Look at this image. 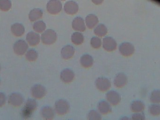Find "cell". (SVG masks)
<instances>
[{"mask_svg":"<svg viewBox=\"0 0 160 120\" xmlns=\"http://www.w3.org/2000/svg\"><path fill=\"white\" fill-rule=\"evenodd\" d=\"M37 103L35 100L29 99L27 100L23 109L22 110V117L24 119L31 117L34 111L37 108Z\"/></svg>","mask_w":160,"mask_h":120,"instance_id":"cell-1","label":"cell"},{"mask_svg":"<svg viewBox=\"0 0 160 120\" xmlns=\"http://www.w3.org/2000/svg\"><path fill=\"white\" fill-rule=\"evenodd\" d=\"M57 39V34L52 30H47L41 36L42 42L46 45H51L53 44Z\"/></svg>","mask_w":160,"mask_h":120,"instance_id":"cell-2","label":"cell"},{"mask_svg":"<svg viewBox=\"0 0 160 120\" xmlns=\"http://www.w3.org/2000/svg\"><path fill=\"white\" fill-rule=\"evenodd\" d=\"M62 6V3L59 0H51L47 6L48 12L52 15H56L61 12Z\"/></svg>","mask_w":160,"mask_h":120,"instance_id":"cell-3","label":"cell"},{"mask_svg":"<svg viewBox=\"0 0 160 120\" xmlns=\"http://www.w3.org/2000/svg\"><path fill=\"white\" fill-rule=\"evenodd\" d=\"M55 109L58 115L60 116L65 115L69 111V104L64 100H59L55 103Z\"/></svg>","mask_w":160,"mask_h":120,"instance_id":"cell-4","label":"cell"},{"mask_svg":"<svg viewBox=\"0 0 160 120\" xmlns=\"http://www.w3.org/2000/svg\"><path fill=\"white\" fill-rule=\"evenodd\" d=\"M28 49V44L24 40L22 39L18 40L13 46L14 52L18 55H23Z\"/></svg>","mask_w":160,"mask_h":120,"instance_id":"cell-5","label":"cell"},{"mask_svg":"<svg viewBox=\"0 0 160 120\" xmlns=\"http://www.w3.org/2000/svg\"><path fill=\"white\" fill-rule=\"evenodd\" d=\"M32 96L37 99L43 98L47 93L46 88L40 85L34 86L31 89Z\"/></svg>","mask_w":160,"mask_h":120,"instance_id":"cell-6","label":"cell"},{"mask_svg":"<svg viewBox=\"0 0 160 120\" xmlns=\"http://www.w3.org/2000/svg\"><path fill=\"white\" fill-rule=\"evenodd\" d=\"M119 51L124 56H130L134 53L135 49L134 46L130 43H122L119 48Z\"/></svg>","mask_w":160,"mask_h":120,"instance_id":"cell-7","label":"cell"},{"mask_svg":"<svg viewBox=\"0 0 160 120\" xmlns=\"http://www.w3.org/2000/svg\"><path fill=\"white\" fill-rule=\"evenodd\" d=\"M8 101L9 104L15 107H18L22 104L24 99L20 93H13L8 97Z\"/></svg>","mask_w":160,"mask_h":120,"instance_id":"cell-8","label":"cell"},{"mask_svg":"<svg viewBox=\"0 0 160 120\" xmlns=\"http://www.w3.org/2000/svg\"><path fill=\"white\" fill-rule=\"evenodd\" d=\"M96 86L99 90L105 91L110 88L111 83L110 80L107 78L101 77L98 78L96 81Z\"/></svg>","mask_w":160,"mask_h":120,"instance_id":"cell-9","label":"cell"},{"mask_svg":"<svg viewBox=\"0 0 160 120\" xmlns=\"http://www.w3.org/2000/svg\"><path fill=\"white\" fill-rule=\"evenodd\" d=\"M66 13L69 15H74L78 11L79 7L78 4L74 1H68L64 6Z\"/></svg>","mask_w":160,"mask_h":120,"instance_id":"cell-10","label":"cell"},{"mask_svg":"<svg viewBox=\"0 0 160 120\" xmlns=\"http://www.w3.org/2000/svg\"><path fill=\"white\" fill-rule=\"evenodd\" d=\"M117 44L116 41L111 37H106L103 39V47L105 50L111 52L116 49Z\"/></svg>","mask_w":160,"mask_h":120,"instance_id":"cell-11","label":"cell"},{"mask_svg":"<svg viewBox=\"0 0 160 120\" xmlns=\"http://www.w3.org/2000/svg\"><path fill=\"white\" fill-rule=\"evenodd\" d=\"M107 101L113 106L117 105L121 101L119 94L115 91H111L106 95Z\"/></svg>","mask_w":160,"mask_h":120,"instance_id":"cell-12","label":"cell"},{"mask_svg":"<svg viewBox=\"0 0 160 120\" xmlns=\"http://www.w3.org/2000/svg\"><path fill=\"white\" fill-rule=\"evenodd\" d=\"M74 73L70 69H65L61 74V79L64 83H71L74 80Z\"/></svg>","mask_w":160,"mask_h":120,"instance_id":"cell-13","label":"cell"},{"mask_svg":"<svg viewBox=\"0 0 160 120\" xmlns=\"http://www.w3.org/2000/svg\"><path fill=\"white\" fill-rule=\"evenodd\" d=\"M26 40L29 45L35 46L40 42V37L38 34L31 32L28 33L26 36Z\"/></svg>","mask_w":160,"mask_h":120,"instance_id":"cell-14","label":"cell"},{"mask_svg":"<svg viewBox=\"0 0 160 120\" xmlns=\"http://www.w3.org/2000/svg\"><path fill=\"white\" fill-rule=\"evenodd\" d=\"M72 27L75 31L84 32L85 30L86 26L83 19L80 17H77L74 19L72 22Z\"/></svg>","mask_w":160,"mask_h":120,"instance_id":"cell-15","label":"cell"},{"mask_svg":"<svg viewBox=\"0 0 160 120\" xmlns=\"http://www.w3.org/2000/svg\"><path fill=\"white\" fill-rule=\"evenodd\" d=\"M41 115L44 119L51 120L54 117V111L50 107L46 106L41 109Z\"/></svg>","mask_w":160,"mask_h":120,"instance_id":"cell-16","label":"cell"},{"mask_svg":"<svg viewBox=\"0 0 160 120\" xmlns=\"http://www.w3.org/2000/svg\"><path fill=\"white\" fill-rule=\"evenodd\" d=\"M75 50L74 47L68 45L63 48L61 52L62 57L65 60H68L73 57L75 54Z\"/></svg>","mask_w":160,"mask_h":120,"instance_id":"cell-17","label":"cell"},{"mask_svg":"<svg viewBox=\"0 0 160 120\" xmlns=\"http://www.w3.org/2000/svg\"><path fill=\"white\" fill-rule=\"evenodd\" d=\"M128 83V78L126 75L119 73L116 76L114 80V85L118 88H122Z\"/></svg>","mask_w":160,"mask_h":120,"instance_id":"cell-18","label":"cell"},{"mask_svg":"<svg viewBox=\"0 0 160 120\" xmlns=\"http://www.w3.org/2000/svg\"><path fill=\"white\" fill-rule=\"evenodd\" d=\"M12 34L17 37L22 36L25 32V29L22 24L19 23L13 24L11 27Z\"/></svg>","mask_w":160,"mask_h":120,"instance_id":"cell-19","label":"cell"},{"mask_svg":"<svg viewBox=\"0 0 160 120\" xmlns=\"http://www.w3.org/2000/svg\"><path fill=\"white\" fill-rule=\"evenodd\" d=\"M86 23L88 28L93 29L98 23V19L96 15L90 14L86 18Z\"/></svg>","mask_w":160,"mask_h":120,"instance_id":"cell-20","label":"cell"},{"mask_svg":"<svg viewBox=\"0 0 160 120\" xmlns=\"http://www.w3.org/2000/svg\"><path fill=\"white\" fill-rule=\"evenodd\" d=\"M98 109L100 113L102 115H106L112 112V107L108 103L105 101H102L98 105Z\"/></svg>","mask_w":160,"mask_h":120,"instance_id":"cell-21","label":"cell"},{"mask_svg":"<svg viewBox=\"0 0 160 120\" xmlns=\"http://www.w3.org/2000/svg\"><path fill=\"white\" fill-rule=\"evenodd\" d=\"M131 109L134 113L143 112L145 109V104L141 101H134L131 105Z\"/></svg>","mask_w":160,"mask_h":120,"instance_id":"cell-22","label":"cell"},{"mask_svg":"<svg viewBox=\"0 0 160 120\" xmlns=\"http://www.w3.org/2000/svg\"><path fill=\"white\" fill-rule=\"evenodd\" d=\"M43 16V12L39 8H34L30 11L29 15V19L32 22L35 21L41 18Z\"/></svg>","mask_w":160,"mask_h":120,"instance_id":"cell-23","label":"cell"},{"mask_svg":"<svg viewBox=\"0 0 160 120\" xmlns=\"http://www.w3.org/2000/svg\"><path fill=\"white\" fill-rule=\"evenodd\" d=\"M93 61L94 60L92 56L88 55H85L81 57V64L84 68H88L91 67L93 65Z\"/></svg>","mask_w":160,"mask_h":120,"instance_id":"cell-24","label":"cell"},{"mask_svg":"<svg viewBox=\"0 0 160 120\" xmlns=\"http://www.w3.org/2000/svg\"><path fill=\"white\" fill-rule=\"evenodd\" d=\"M108 32V30L104 24H100L95 28L94 33L99 37H103L105 36Z\"/></svg>","mask_w":160,"mask_h":120,"instance_id":"cell-25","label":"cell"},{"mask_svg":"<svg viewBox=\"0 0 160 120\" xmlns=\"http://www.w3.org/2000/svg\"><path fill=\"white\" fill-rule=\"evenodd\" d=\"M71 40L75 45H81L84 41L83 36L81 33H75L71 37Z\"/></svg>","mask_w":160,"mask_h":120,"instance_id":"cell-26","label":"cell"},{"mask_svg":"<svg viewBox=\"0 0 160 120\" xmlns=\"http://www.w3.org/2000/svg\"><path fill=\"white\" fill-rule=\"evenodd\" d=\"M33 27L36 32L38 33H41L44 32L46 29V23L42 21H39L34 23Z\"/></svg>","mask_w":160,"mask_h":120,"instance_id":"cell-27","label":"cell"},{"mask_svg":"<svg viewBox=\"0 0 160 120\" xmlns=\"http://www.w3.org/2000/svg\"><path fill=\"white\" fill-rule=\"evenodd\" d=\"M25 57L27 60L30 61H35L38 57V54L36 51L31 50L26 53Z\"/></svg>","mask_w":160,"mask_h":120,"instance_id":"cell-28","label":"cell"},{"mask_svg":"<svg viewBox=\"0 0 160 120\" xmlns=\"http://www.w3.org/2000/svg\"><path fill=\"white\" fill-rule=\"evenodd\" d=\"M12 6L10 0H0V9L3 11H8Z\"/></svg>","mask_w":160,"mask_h":120,"instance_id":"cell-29","label":"cell"},{"mask_svg":"<svg viewBox=\"0 0 160 120\" xmlns=\"http://www.w3.org/2000/svg\"><path fill=\"white\" fill-rule=\"evenodd\" d=\"M150 100L153 103H160V91L155 90L152 91L150 95Z\"/></svg>","mask_w":160,"mask_h":120,"instance_id":"cell-30","label":"cell"},{"mask_svg":"<svg viewBox=\"0 0 160 120\" xmlns=\"http://www.w3.org/2000/svg\"><path fill=\"white\" fill-rule=\"evenodd\" d=\"M149 112L153 116H158L160 115V105L153 104L149 107Z\"/></svg>","mask_w":160,"mask_h":120,"instance_id":"cell-31","label":"cell"},{"mask_svg":"<svg viewBox=\"0 0 160 120\" xmlns=\"http://www.w3.org/2000/svg\"><path fill=\"white\" fill-rule=\"evenodd\" d=\"M90 44L94 49H98L102 45L101 39L98 37H93L90 40Z\"/></svg>","mask_w":160,"mask_h":120,"instance_id":"cell-32","label":"cell"},{"mask_svg":"<svg viewBox=\"0 0 160 120\" xmlns=\"http://www.w3.org/2000/svg\"><path fill=\"white\" fill-rule=\"evenodd\" d=\"M101 116L97 111L92 110L90 111L88 115V119L89 120H101Z\"/></svg>","mask_w":160,"mask_h":120,"instance_id":"cell-33","label":"cell"},{"mask_svg":"<svg viewBox=\"0 0 160 120\" xmlns=\"http://www.w3.org/2000/svg\"><path fill=\"white\" fill-rule=\"evenodd\" d=\"M145 117L144 115L142 113H141V112L135 113L132 116V120H145Z\"/></svg>","mask_w":160,"mask_h":120,"instance_id":"cell-34","label":"cell"},{"mask_svg":"<svg viewBox=\"0 0 160 120\" xmlns=\"http://www.w3.org/2000/svg\"><path fill=\"white\" fill-rule=\"evenodd\" d=\"M6 96L2 92H0V107L4 105L6 102Z\"/></svg>","mask_w":160,"mask_h":120,"instance_id":"cell-35","label":"cell"},{"mask_svg":"<svg viewBox=\"0 0 160 120\" xmlns=\"http://www.w3.org/2000/svg\"><path fill=\"white\" fill-rule=\"evenodd\" d=\"M104 0H92V2L96 5H99L102 3Z\"/></svg>","mask_w":160,"mask_h":120,"instance_id":"cell-36","label":"cell"},{"mask_svg":"<svg viewBox=\"0 0 160 120\" xmlns=\"http://www.w3.org/2000/svg\"><path fill=\"white\" fill-rule=\"evenodd\" d=\"M1 65H0V71H1Z\"/></svg>","mask_w":160,"mask_h":120,"instance_id":"cell-37","label":"cell"},{"mask_svg":"<svg viewBox=\"0 0 160 120\" xmlns=\"http://www.w3.org/2000/svg\"><path fill=\"white\" fill-rule=\"evenodd\" d=\"M61 1H65V0H61Z\"/></svg>","mask_w":160,"mask_h":120,"instance_id":"cell-38","label":"cell"},{"mask_svg":"<svg viewBox=\"0 0 160 120\" xmlns=\"http://www.w3.org/2000/svg\"><path fill=\"white\" fill-rule=\"evenodd\" d=\"M0 82H1V80H0Z\"/></svg>","mask_w":160,"mask_h":120,"instance_id":"cell-39","label":"cell"}]
</instances>
